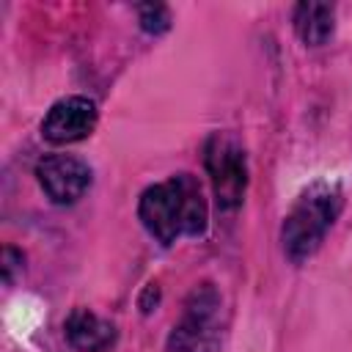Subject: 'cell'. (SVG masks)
Wrapping results in <instances>:
<instances>
[{"mask_svg": "<svg viewBox=\"0 0 352 352\" xmlns=\"http://www.w3.org/2000/svg\"><path fill=\"white\" fill-rule=\"evenodd\" d=\"M138 217L162 245H173L179 236H201L209 220L201 182L192 173H176L146 187L138 201Z\"/></svg>", "mask_w": 352, "mask_h": 352, "instance_id": "1", "label": "cell"}, {"mask_svg": "<svg viewBox=\"0 0 352 352\" xmlns=\"http://www.w3.org/2000/svg\"><path fill=\"white\" fill-rule=\"evenodd\" d=\"M341 209H344V190L338 182L322 179L314 182L308 190H302L280 226V242L289 261L302 264L305 258H311L322 248Z\"/></svg>", "mask_w": 352, "mask_h": 352, "instance_id": "2", "label": "cell"}, {"mask_svg": "<svg viewBox=\"0 0 352 352\" xmlns=\"http://www.w3.org/2000/svg\"><path fill=\"white\" fill-rule=\"evenodd\" d=\"M204 165L223 212L236 209L248 190V157L242 143L228 132H214L204 146Z\"/></svg>", "mask_w": 352, "mask_h": 352, "instance_id": "3", "label": "cell"}, {"mask_svg": "<svg viewBox=\"0 0 352 352\" xmlns=\"http://www.w3.org/2000/svg\"><path fill=\"white\" fill-rule=\"evenodd\" d=\"M217 311L220 297L212 286L192 292L182 322L173 327L168 352H214L217 349Z\"/></svg>", "mask_w": 352, "mask_h": 352, "instance_id": "4", "label": "cell"}, {"mask_svg": "<svg viewBox=\"0 0 352 352\" xmlns=\"http://www.w3.org/2000/svg\"><path fill=\"white\" fill-rule=\"evenodd\" d=\"M36 179H38L41 190L47 192V198L52 204L72 206V204H77L88 192V187L94 182V173H91L88 162L80 160V157L47 154L36 165Z\"/></svg>", "mask_w": 352, "mask_h": 352, "instance_id": "5", "label": "cell"}, {"mask_svg": "<svg viewBox=\"0 0 352 352\" xmlns=\"http://www.w3.org/2000/svg\"><path fill=\"white\" fill-rule=\"evenodd\" d=\"M99 121V110L88 96H63L58 99L44 121H41V138L52 146H69L77 140H85Z\"/></svg>", "mask_w": 352, "mask_h": 352, "instance_id": "6", "label": "cell"}, {"mask_svg": "<svg viewBox=\"0 0 352 352\" xmlns=\"http://www.w3.org/2000/svg\"><path fill=\"white\" fill-rule=\"evenodd\" d=\"M113 336H116L113 324L88 308H74L66 319V338L80 352H102L104 346L113 344Z\"/></svg>", "mask_w": 352, "mask_h": 352, "instance_id": "7", "label": "cell"}, {"mask_svg": "<svg viewBox=\"0 0 352 352\" xmlns=\"http://www.w3.org/2000/svg\"><path fill=\"white\" fill-rule=\"evenodd\" d=\"M336 30V6L333 3H300L294 8V33L308 47H322Z\"/></svg>", "mask_w": 352, "mask_h": 352, "instance_id": "8", "label": "cell"}, {"mask_svg": "<svg viewBox=\"0 0 352 352\" xmlns=\"http://www.w3.org/2000/svg\"><path fill=\"white\" fill-rule=\"evenodd\" d=\"M138 19H140V28L146 33H165L170 28V11L168 6L162 3H143L138 6Z\"/></svg>", "mask_w": 352, "mask_h": 352, "instance_id": "9", "label": "cell"}]
</instances>
